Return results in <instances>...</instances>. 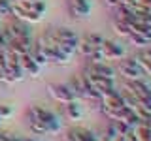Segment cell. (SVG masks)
<instances>
[{
    "instance_id": "11",
    "label": "cell",
    "mask_w": 151,
    "mask_h": 141,
    "mask_svg": "<svg viewBox=\"0 0 151 141\" xmlns=\"http://www.w3.org/2000/svg\"><path fill=\"white\" fill-rule=\"evenodd\" d=\"M81 75H83V73H81ZM83 77L87 79V83L91 85V88L98 94V96H104V94H108V92L117 90V83H115V79L93 77V75H83Z\"/></svg>"
},
{
    "instance_id": "6",
    "label": "cell",
    "mask_w": 151,
    "mask_h": 141,
    "mask_svg": "<svg viewBox=\"0 0 151 141\" xmlns=\"http://www.w3.org/2000/svg\"><path fill=\"white\" fill-rule=\"evenodd\" d=\"M117 62L119 64L115 68V73L121 77V81H142V79H145V73L132 58H121Z\"/></svg>"
},
{
    "instance_id": "17",
    "label": "cell",
    "mask_w": 151,
    "mask_h": 141,
    "mask_svg": "<svg viewBox=\"0 0 151 141\" xmlns=\"http://www.w3.org/2000/svg\"><path fill=\"white\" fill-rule=\"evenodd\" d=\"M13 115V107L12 105H0V122L9 119Z\"/></svg>"
},
{
    "instance_id": "4",
    "label": "cell",
    "mask_w": 151,
    "mask_h": 141,
    "mask_svg": "<svg viewBox=\"0 0 151 141\" xmlns=\"http://www.w3.org/2000/svg\"><path fill=\"white\" fill-rule=\"evenodd\" d=\"M102 41H104V36L100 34H87L79 40L78 43V55H81L85 58V62H100L102 58Z\"/></svg>"
},
{
    "instance_id": "15",
    "label": "cell",
    "mask_w": 151,
    "mask_h": 141,
    "mask_svg": "<svg viewBox=\"0 0 151 141\" xmlns=\"http://www.w3.org/2000/svg\"><path fill=\"white\" fill-rule=\"evenodd\" d=\"M66 135H68L72 141H98V135L91 132L89 128H83V126H76V128H70L66 132Z\"/></svg>"
},
{
    "instance_id": "9",
    "label": "cell",
    "mask_w": 151,
    "mask_h": 141,
    "mask_svg": "<svg viewBox=\"0 0 151 141\" xmlns=\"http://www.w3.org/2000/svg\"><path fill=\"white\" fill-rule=\"evenodd\" d=\"M100 51H102L104 62H108V60H121V58H125V53H127L125 45H123L121 41L106 40V38H104V41H102Z\"/></svg>"
},
{
    "instance_id": "13",
    "label": "cell",
    "mask_w": 151,
    "mask_h": 141,
    "mask_svg": "<svg viewBox=\"0 0 151 141\" xmlns=\"http://www.w3.org/2000/svg\"><path fill=\"white\" fill-rule=\"evenodd\" d=\"M19 66H21V72L25 73V77H38L42 72V66L34 60L32 53L19 56Z\"/></svg>"
},
{
    "instance_id": "14",
    "label": "cell",
    "mask_w": 151,
    "mask_h": 141,
    "mask_svg": "<svg viewBox=\"0 0 151 141\" xmlns=\"http://www.w3.org/2000/svg\"><path fill=\"white\" fill-rule=\"evenodd\" d=\"M130 58H132V60H134V62L142 68V72L145 73V77H147V75H151V49L144 47V49L136 51V53L132 55Z\"/></svg>"
},
{
    "instance_id": "2",
    "label": "cell",
    "mask_w": 151,
    "mask_h": 141,
    "mask_svg": "<svg viewBox=\"0 0 151 141\" xmlns=\"http://www.w3.org/2000/svg\"><path fill=\"white\" fill-rule=\"evenodd\" d=\"M42 38L47 41V43L59 47L63 53H66L68 56H74L78 53V43H79V38L76 36L74 30L66 26H51L42 34Z\"/></svg>"
},
{
    "instance_id": "7",
    "label": "cell",
    "mask_w": 151,
    "mask_h": 141,
    "mask_svg": "<svg viewBox=\"0 0 151 141\" xmlns=\"http://www.w3.org/2000/svg\"><path fill=\"white\" fill-rule=\"evenodd\" d=\"M2 32H4V38H6V43L15 41V40H23V38H32L30 25L23 23V21H17V19H13L9 25L4 26Z\"/></svg>"
},
{
    "instance_id": "21",
    "label": "cell",
    "mask_w": 151,
    "mask_h": 141,
    "mask_svg": "<svg viewBox=\"0 0 151 141\" xmlns=\"http://www.w3.org/2000/svg\"><path fill=\"white\" fill-rule=\"evenodd\" d=\"M19 141H42L40 135H19Z\"/></svg>"
},
{
    "instance_id": "12",
    "label": "cell",
    "mask_w": 151,
    "mask_h": 141,
    "mask_svg": "<svg viewBox=\"0 0 151 141\" xmlns=\"http://www.w3.org/2000/svg\"><path fill=\"white\" fill-rule=\"evenodd\" d=\"M66 8H68V13L74 19H85L91 13V2L89 0H68Z\"/></svg>"
},
{
    "instance_id": "20",
    "label": "cell",
    "mask_w": 151,
    "mask_h": 141,
    "mask_svg": "<svg viewBox=\"0 0 151 141\" xmlns=\"http://www.w3.org/2000/svg\"><path fill=\"white\" fill-rule=\"evenodd\" d=\"M102 2H104V6L110 8L111 11H115V9L119 8V2H117V0H102Z\"/></svg>"
},
{
    "instance_id": "1",
    "label": "cell",
    "mask_w": 151,
    "mask_h": 141,
    "mask_svg": "<svg viewBox=\"0 0 151 141\" xmlns=\"http://www.w3.org/2000/svg\"><path fill=\"white\" fill-rule=\"evenodd\" d=\"M27 124L34 135H51L59 134L63 128V120L60 117L53 113L51 109H45L42 105H32L27 111Z\"/></svg>"
},
{
    "instance_id": "16",
    "label": "cell",
    "mask_w": 151,
    "mask_h": 141,
    "mask_svg": "<svg viewBox=\"0 0 151 141\" xmlns=\"http://www.w3.org/2000/svg\"><path fill=\"white\" fill-rule=\"evenodd\" d=\"M60 113H63V117L66 120H79L81 119V105L78 103V100L60 103Z\"/></svg>"
},
{
    "instance_id": "3",
    "label": "cell",
    "mask_w": 151,
    "mask_h": 141,
    "mask_svg": "<svg viewBox=\"0 0 151 141\" xmlns=\"http://www.w3.org/2000/svg\"><path fill=\"white\" fill-rule=\"evenodd\" d=\"M44 13H45L44 0H15V2H12V9H9V15L13 19L28 23V25L42 21Z\"/></svg>"
},
{
    "instance_id": "19",
    "label": "cell",
    "mask_w": 151,
    "mask_h": 141,
    "mask_svg": "<svg viewBox=\"0 0 151 141\" xmlns=\"http://www.w3.org/2000/svg\"><path fill=\"white\" fill-rule=\"evenodd\" d=\"M0 141H19V134H12V132H0Z\"/></svg>"
},
{
    "instance_id": "5",
    "label": "cell",
    "mask_w": 151,
    "mask_h": 141,
    "mask_svg": "<svg viewBox=\"0 0 151 141\" xmlns=\"http://www.w3.org/2000/svg\"><path fill=\"white\" fill-rule=\"evenodd\" d=\"M68 87L72 88V92H74L76 100H85V102H91V103H94V105L98 107L100 96H98V94H96V92H94L93 88H91V85L87 83V79H85L81 73L70 79V81H68Z\"/></svg>"
},
{
    "instance_id": "22",
    "label": "cell",
    "mask_w": 151,
    "mask_h": 141,
    "mask_svg": "<svg viewBox=\"0 0 151 141\" xmlns=\"http://www.w3.org/2000/svg\"><path fill=\"white\" fill-rule=\"evenodd\" d=\"M0 28H2V26H0Z\"/></svg>"
},
{
    "instance_id": "10",
    "label": "cell",
    "mask_w": 151,
    "mask_h": 141,
    "mask_svg": "<svg viewBox=\"0 0 151 141\" xmlns=\"http://www.w3.org/2000/svg\"><path fill=\"white\" fill-rule=\"evenodd\" d=\"M47 92H49V96L59 103H68V102L76 100V96H74L72 88L68 87V83H51L49 87H47Z\"/></svg>"
},
{
    "instance_id": "18",
    "label": "cell",
    "mask_w": 151,
    "mask_h": 141,
    "mask_svg": "<svg viewBox=\"0 0 151 141\" xmlns=\"http://www.w3.org/2000/svg\"><path fill=\"white\" fill-rule=\"evenodd\" d=\"M12 0H0V15H9Z\"/></svg>"
},
{
    "instance_id": "8",
    "label": "cell",
    "mask_w": 151,
    "mask_h": 141,
    "mask_svg": "<svg viewBox=\"0 0 151 141\" xmlns=\"http://www.w3.org/2000/svg\"><path fill=\"white\" fill-rule=\"evenodd\" d=\"M83 75H93V77H106V79H117L115 68L110 66L108 62H85L83 66Z\"/></svg>"
}]
</instances>
